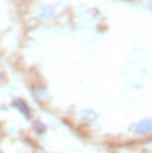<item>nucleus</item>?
Returning <instances> with one entry per match:
<instances>
[{
	"mask_svg": "<svg viewBox=\"0 0 152 153\" xmlns=\"http://www.w3.org/2000/svg\"><path fill=\"white\" fill-rule=\"evenodd\" d=\"M15 106H17V108L25 114V116H30V112H28V108H26V105L23 103V101H15Z\"/></svg>",
	"mask_w": 152,
	"mask_h": 153,
	"instance_id": "2",
	"label": "nucleus"
},
{
	"mask_svg": "<svg viewBox=\"0 0 152 153\" xmlns=\"http://www.w3.org/2000/svg\"><path fill=\"white\" fill-rule=\"evenodd\" d=\"M148 7H150V10H152V0H148Z\"/></svg>",
	"mask_w": 152,
	"mask_h": 153,
	"instance_id": "3",
	"label": "nucleus"
},
{
	"mask_svg": "<svg viewBox=\"0 0 152 153\" xmlns=\"http://www.w3.org/2000/svg\"><path fill=\"white\" fill-rule=\"evenodd\" d=\"M152 131V120H143L135 125V133L137 134H147Z\"/></svg>",
	"mask_w": 152,
	"mask_h": 153,
	"instance_id": "1",
	"label": "nucleus"
}]
</instances>
